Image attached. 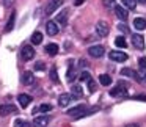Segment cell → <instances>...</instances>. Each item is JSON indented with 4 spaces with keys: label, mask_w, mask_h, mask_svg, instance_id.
Here are the masks:
<instances>
[{
    "label": "cell",
    "mask_w": 146,
    "mask_h": 127,
    "mask_svg": "<svg viewBox=\"0 0 146 127\" xmlns=\"http://www.w3.org/2000/svg\"><path fill=\"white\" fill-rule=\"evenodd\" d=\"M121 75H123V77H130V79H133V80H138V82H141L138 72H135V71L130 69V67H124V69H121Z\"/></svg>",
    "instance_id": "cell-10"
},
{
    "label": "cell",
    "mask_w": 146,
    "mask_h": 127,
    "mask_svg": "<svg viewBox=\"0 0 146 127\" xmlns=\"http://www.w3.org/2000/svg\"><path fill=\"white\" fill-rule=\"evenodd\" d=\"M99 82H101V85L108 86L111 83V77L108 75V74H102V75H99Z\"/></svg>",
    "instance_id": "cell-23"
},
{
    "label": "cell",
    "mask_w": 146,
    "mask_h": 127,
    "mask_svg": "<svg viewBox=\"0 0 146 127\" xmlns=\"http://www.w3.org/2000/svg\"><path fill=\"white\" fill-rule=\"evenodd\" d=\"M115 46L119 47V49H126L127 47V42H126V39H124L123 36H118V38L115 39Z\"/></svg>",
    "instance_id": "cell-25"
},
{
    "label": "cell",
    "mask_w": 146,
    "mask_h": 127,
    "mask_svg": "<svg viewBox=\"0 0 146 127\" xmlns=\"http://www.w3.org/2000/svg\"><path fill=\"white\" fill-rule=\"evenodd\" d=\"M14 127H30V124L27 122V121L19 119V118H17V119L14 121Z\"/></svg>",
    "instance_id": "cell-28"
},
{
    "label": "cell",
    "mask_w": 146,
    "mask_h": 127,
    "mask_svg": "<svg viewBox=\"0 0 146 127\" xmlns=\"http://www.w3.org/2000/svg\"><path fill=\"white\" fill-rule=\"evenodd\" d=\"M121 2H123V5L126 8H129V10H133V8H135V5H137L135 0H121Z\"/></svg>",
    "instance_id": "cell-27"
},
{
    "label": "cell",
    "mask_w": 146,
    "mask_h": 127,
    "mask_svg": "<svg viewBox=\"0 0 146 127\" xmlns=\"http://www.w3.org/2000/svg\"><path fill=\"white\" fill-rule=\"evenodd\" d=\"M50 110H52V105H49V104H42V105H39V107L35 110V113H36V111H41V113H46V111H50Z\"/></svg>",
    "instance_id": "cell-26"
},
{
    "label": "cell",
    "mask_w": 146,
    "mask_h": 127,
    "mask_svg": "<svg viewBox=\"0 0 146 127\" xmlns=\"http://www.w3.org/2000/svg\"><path fill=\"white\" fill-rule=\"evenodd\" d=\"M132 44L133 47H137L138 50H143L145 49V38L141 35H132Z\"/></svg>",
    "instance_id": "cell-11"
},
{
    "label": "cell",
    "mask_w": 146,
    "mask_h": 127,
    "mask_svg": "<svg viewBox=\"0 0 146 127\" xmlns=\"http://www.w3.org/2000/svg\"><path fill=\"white\" fill-rule=\"evenodd\" d=\"M14 21H16V13H11V16H10V19H8L7 25H5V32H7V33H10L11 30L14 28Z\"/></svg>",
    "instance_id": "cell-22"
},
{
    "label": "cell",
    "mask_w": 146,
    "mask_h": 127,
    "mask_svg": "<svg viewBox=\"0 0 146 127\" xmlns=\"http://www.w3.org/2000/svg\"><path fill=\"white\" fill-rule=\"evenodd\" d=\"M124 88H129V85H127V83L119 82V83H118V86H115V88L110 91V94L113 96V97H121V96H126L127 89H124Z\"/></svg>",
    "instance_id": "cell-4"
},
{
    "label": "cell",
    "mask_w": 146,
    "mask_h": 127,
    "mask_svg": "<svg viewBox=\"0 0 146 127\" xmlns=\"http://www.w3.org/2000/svg\"><path fill=\"white\" fill-rule=\"evenodd\" d=\"M83 2H85V0H76V2H74V5H76V7H79V5H82Z\"/></svg>",
    "instance_id": "cell-37"
},
{
    "label": "cell",
    "mask_w": 146,
    "mask_h": 127,
    "mask_svg": "<svg viewBox=\"0 0 146 127\" xmlns=\"http://www.w3.org/2000/svg\"><path fill=\"white\" fill-rule=\"evenodd\" d=\"M17 101H19V104H21V107H22V108H27L30 105V102H32V97H30L29 94H19Z\"/></svg>",
    "instance_id": "cell-18"
},
{
    "label": "cell",
    "mask_w": 146,
    "mask_h": 127,
    "mask_svg": "<svg viewBox=\"0 0 146 127\" xmlns=\"http://www.w3.org/2000/svg\"><path fill=\"white\" fill-rule=\"evenodd\" d=\"M140 3H146V0H138Z\"/></svg>",
    "instance_id": "cell-39"
},
{
    "label": "cell",
    "mask_w": 146,
    "mask_h": 127,
    "mask_svg": "<svg viewBox=\"0 0 146 127\" xmlns=\"http://www.w3.org/2000/svg\"><path fill=\"white\" fill-rule=\"evenodd\" d=\"M118 28H119L123 33H127V32H129V28H127V27L124 25V24H121V25H118Z\"/></svg>",
    "instance_id": "cell-35"
},
{
    "label": "cell",
    "mask_w": 146,
    "mask_h": 127,
    "mask_svg": "<svg viewBox=\"0 0 146 127\" xmlns=\"http://www.w3.org/2000/svg\"><path fill=\"white\" fill-rule=\"evenodd\" d=\"M13 3H14V0H3V5H5V7H11Z\"/></svg>",
    "instance_id": "cell-36"
},
{
    "label": "cell",
    "mask_w": 146,
    "mask_h": 127,
    "mask_svg": "<svg viewBox=\"0 0 146 127\" xmlns=\"http://www.w3.org/2000/svg\"><path fill=\"white\" fill-rule=\"evenodd\" d=\"M72 101H74L72 96L68 94V93H64V94H61L60 97H58V105H60V107H68Z\"/></svg>",
    "instance_id": "cell-14"
},
{
    "label": "cell",
    "mask_w": 146,
    "mask_h": 127,
    "mask_svg": "<svg viewBox=\"0 0 146 127\" xmlns=\"http://www.w3.org/2000/svg\"><path fill=\"white\" fill-rule=\"evenodd\" d=\"M33 57H35V49H33L30 44L24 46V47L21 49V58H22L24 61H30Z\"/></svg>",
    "instance_id": "cell-3"
},
{
    "label": "cell",
    "mask_w": 146,
    "mask_h": 127,
    "mask_svg": "<svg viewBox=\"0 0 146 127\" xmlns=\"http://www.w3.org/2000/svg\"><path fill=\"white\" fill-rule=\"evenodd\" d=\"M46 52H47L50 57H55V55L58 54V46L55 44V42H50V44L46 46Z\"/></svg>",
    "instance_id": "cell-21"
},
{
    "label": "cell",
    "mask_w": 146,
    "mask_h": 127,
    "mask_svg": "<svg viewBox=\"0 0 146 127\" xmlns=\"http://www.w3.org/2000/svg\"><path fill=\"white\" fill-rule=\"evenodd\" d=\"M115 14H116L118 19H119V21H124V22H126L127 17H129L127 10H124V7H119V5H116V7H115Z\"/></svg>",
    "instance_id": "cell-12"
},
{
    "label": "cell",
    "mask_w": 146,
    "mask_h": 127,
    "mask_svg": "<svg viewBox=\"0 0 146 127\" xmlns=\"http://www.w3.org/2000/svg\"><path fill=\"white\" fill-rule=\"evenodd\" d=\"M102 3H104L105 8H115V0H102Z\"/></svg>",
    "instance_id": "cell-31"
},
{
    "label": "cell",
    "mask_w": 146,
    "mask_h": 127,
    "mask_svg": "<svg viewBox=\"0 0 146 127\" xmlns=\"http://www.w3.org/2000/svg\"><path fill=\"white\" fill-rule=\"evenodd\" d=\"M108 57H110V60L113 61H119V63H124V61L127 60V54H124V52H118V50H111L110 54H108Z\"/></svg>",
    "instance_id": "cell-8"
},
{
    "label": "cell",
    "mask_w": 146,
    "mask_h": 127,
    "mask_svg": "<svg viewBox=\"0 0 146 127\" xmlns=\"http://www.w3.org/2000/svg\"><path fill=\"white\" fill-rule=\"evenodd\" d=\"M88 88H90V91H91V93H94V91H96V83L93 82V79H90V80H88Z\"/></svg>",
    "instance_id": "cell-33"
},
{
    "label": "cell",
    "mask_w": 146,
    "mask_h": 127,
    "mask_svg": "<svg viewBox=\"0 0 146 127\" xmlns=\"http://www.w3.org/2000/svg\"><path fill=\"white\" fill-rule=\"evenodd\" d=\"M79 79H80V82H88V80L91 79V75H90V72H86V71H83V72H80Z\"/></svg>",
    "instance_id": "cell-30"
},
{
    "label": "cell",
    "mask_w": 146,
    "mask_h": 127,
    "mask_svg": "<svg viewBox=\"0 0 146 127\" xmlns=\"http://www.w3.org/2000/svg\"><path fill=\"white\" fill-rule=\"evenodd\" d=\"M66 79H68V82H74V80L77 79V71H76V67H74L72 61H71L69 69H68V72H66Z\"/></svg>",
    "instance_id": "cell-17"
},
{
    "label": "cell",
    "mask_w": 146,
    "mask_h": 127,
    "mask_svg": "<svg viewBox=\"0 0 146 127\" xmlns=\"http://www.w3.org/2000/svg\"><path fill=\"white\" fill-rule=\"evenodd\" d=\"M46 69V64L42 63V61H38V63L35 64V71H44Z\"/></svg>",
    "instance_id": "cell-32"
},
{
    "label": "cell",
    "mask_w": 146,
    "mask_h": 127,
    "mask_svg": "<svg viewBox=\"0 0 146 127\" xmlns=\"http://www.w3.org/2000/svg\"><path fill=\"white\" fill-rule=\"evenodd\" d=\"M138 64H140V67H143V69H146V57L140 58V60H138Z\"/></svg>",
    "instance_id": "cell-34"
},
{
    "label": "cell",
    "mask_w": 146,
    "mask_h": 127,
    "mask_svg": "<svg viewBox=\"0 0 146 127\" xmlns=\"http://www.w3.org/2000/svg\"><path fill=\"white\" fill-rule=\"evenodd\" d=\"M108 32H110V27H108V24L105 22V21H99V22L96 24V33H98L99 36L105 38V36L108 35Z\"/></svg>",
    "instance_id": "cell-5"
},
{
    "label": "cell",
    "mask_w": 146,
    "mask_h": 127,
    "mask_svg": "<svg viewBox=\"0 0 146 127\" xmlns=\"http://www.w3.org/2000/svg\"><path fill=\"white\" fill-rule=\"evenodd\" d=\"M88 54H90V57H93V58H101L102 55L105 54V49L102 47V46H91V47L88 49Z\"/></svg>",
    "instance_id": "cell-7"
},
{
    "label": "cell",
    "mask_w": 146,
    "mask_h": 127,
    "mask_svg": "<svg viewBox=\"0 0 146 127\" xmlns=\"http://www.w3.org/2000/svg\"><path fill=\"white\" fill-rule=\"evenodd\" d=\"M50 80H52V82H55V83L60 82V80H58V74H57V69H55V66L50 69Z\"/></svg>",
    "instance_id": "cell-29"
},
{
    "label": "cell",
    "mask_w": 146,
    "mask_h": 127,
    "mask_svg": "<svg viewBox=\"0 0 146 127\" xmlns=\"http://www.w3.org/2000/svg\"><path fill=\"white\" fill-rule=\"evenodd\" d=\"M47 124H49V118L47 116H38V118H35V121H33L32 126L33 127H47Z\"/></svg>",
    "instance_id": "cell-15"
},
{
    "label": "cell",
    "mask_w": 146,
    "mask_h": 127,
    "mask_svg": "<svg viewBox=\"0 0 146 127\" xmlns=\"http://www.w3.org/2000/svg\"><path fill=\"white\" fill-rule=\"evenodd\" d=\"M145 82H146V74H145Z\"/></svg>",
    "instance_id": "cell-40"
},
{
    "label": "cell",
    "mask_w": 146,
    "mask_h": 127,
    "mask_svg": "<svg viewBox=\"0 0 146 127\" xmlns=\"http://www.w3.org/2000/svg\"><path fill=\"white\" fill-rule=\"evenodd\" d=\"M17 111V107L13 104H3L0 107V116H7V114H11V113H16Z\"/></svg>",
    "instance_id": "cell-9"
},
{
    "label": "cell",
    "mask_w": 146,
    "mask_h": 127,
    "mask_svg": "<svg viewBox=\"0 0 146 127\" xmlns=\"http://www.w3.org/2000/svg\"><path fill=\"white\" fill-rule=\"evenodd\" d=\"M41 42H42V33L35 32L32 35V44H41Z\"/></svg>",
    "instance_id": "cell-24"
},
{
    "label": "cell",
    "mask_w": 146,
    "mask_h": 127,
    "mask_svg": "<svg viewBox=\"0 0 146 127\" xmlns=\"http://www.w3.org/2000/svg\"><path fill=\"white\" fill-rule=\"evenodd\" d=\"M55 22L60 24V25H66V24H68V10H63L60 14H57Z\"/></svg>",
    "instance_id": "cell-16"
},
{
    "label": "cell",
    "mask_w": 146,
    "mask_h": 127,
    "mask_svg": "<svg viewBox=\"0 0 146 127\" xmlns=\"http://www.w3.org/2000/svg\"><path fill=\"white\" fill-rule=\"evenodd\" d=\"M133 27H135L137 30H145L146 28V19H143V17H135V19H133Z\"/></svg>",
    "instance_id": "cell-20"
},
{
    "label": "cell",
    "mask_w": 146,
    "mask_h": 127,
    "mask_svg": "<svg viewBox=\"0 0 146 127\" xmlns=\"http://www.w3.org/2000/svg\"><path fill=\"white\" fill-rule=\"evenodd\" d=\"M98 110V107L94 108H88L86 105H77V107L71 108V110H68V114L69 116H72L74 119H77V118H83V116H88L90 113H93V111Z\"/></svg>",
    "instance_id": "cell-1"
},
{
    "label": "cell",
    "mask_w": 146,
    "mask_h": 127,
    "mask_svg": "<svg viewBox=\"0 0 146 127\" xmlns=\"http://www.w3.org/2000/svg\"><path fill=\"white\" fill-rule=\"evenodd\" d=\"M71 96H72V99H80L83 96V91H82V86L79 85H74L72 88H71Z\"/></svg>",
    "instance_id": "cell-19"
},
{
    "label": "cell",
    "mask_w": 146,
    "mask_h": 127,
    "mask_svg": "<svg viewBox=\"0 0 146 127\" xmlns=\"http://www.w3.org/2000/svg\"><path fill=\"white\" fill-rule=\"evenodd\" d=\"M46 32H47L49 36H55L60 32V27H58V24L55 22V21H49V22L46 24Z\"/></svg>",
    "instance_id": "cell-6"
},
{
    "label": "cell",
    "mask_w": 146,
    "mask_h": 127,
    "mask_svg": "<svg viewBox=\"0 0 146 127\" xmlns=\"http://www.w3.org/2000/svg\"><path fill=\"white\" fill-rule=\"evenodd\" d=\"M63 5V0H50L47 5H46V10H44V13H46V16H50V14H54L55 11L58 10V8Z\"/></svg>",
    "instance_id": "cell-2"
},
{
    "label": "cell",
    "mask_w": 146,
    "mask_h": 127,
    "mask_svg": "<svg viewBox=\"0 0 146 127\" xmlns=\"http://www.w3.org/2000/svg\"><path fill=\"white\" fill-rule=\"evenodd\" d=\"M126 127H138L137 124H129V126H126Z\"/></svg>",
    "instance_id": "cell-38"
},
{
    "label": "cell",
    "mask_w": 146,
    "mask_h": 127,
    "mask_svg": "<svg viewBox=\"0 0 146 127\" xmlns=\"http://www.w3.org/2000/svg\"><path fill=\"white\" fill-rule=\"evenodd\" d=\"M21 82H22V85H32V83L35 82V75H33V72L25 71V72L22 74V77H21Z\"/></svg>",
    "instance_id": "cell-13"
}]
</instances>
